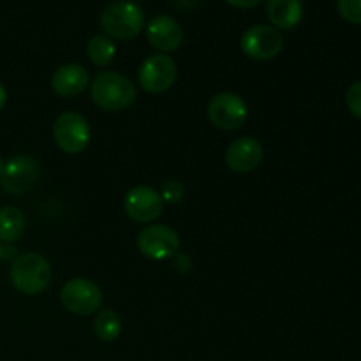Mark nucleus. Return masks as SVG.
Here are the masks:
<instances>
[{
    "label": "nucleus",
    "mask_w": 361,
    "mask_h": 361,
    "mask_svg": "<svg viewBox=\"0 0 361 361\" xmlns=\"http://www.w3.org/2000/svg\"><path fill=\"white\" fill-rule=\"evenodd\" d=\"M53 140L63 154H81V152L87 150L92 140L90 123L81 113H62L53 123Z\"/></svg>",
    "instance_id": "5"
},
{
    "label": "nucleus",
    "mask_w": 361,
    "mask_h": 361,
    "mask_svg": "<svg viewBox=\"0 0 361 361\" xmlns=\"http://www.w3.org/2000/svg\"><path fill=\"white\" fill-rule=\"evenodd\" d=\"M41 169L35 159L28 155H16V157L6 161L2 176H0V185L7 194L21 196L25 192H30L39 182Z\"/></svg>",
    "instance_id": "10"
},
{
    "label": "nucleus",
    "mask_w": 361,
    "mask_h": 361,
    "mask_svg": "<svg viewBox=\"0 0 361 361\" xmlns=\"http://www.w3.org/2000/svg\"><path fill=\"white\" fill-rule=\"evenodd\" d=\"M101 27L108 37L129 41L143 30L145 13L133 0H113L102 9Z\"/></svg>",
    "instance_id": "2"
},
{
    "label": "nucleus",
    "mask_w": 361,
    "mask_h": 361,
    "mask_svg": "<svg viewBox=\"0 0 361 361\" xmlns=\"http://www.w3.org/2000/svg\"><path fill=\"white\" fill-rule=\"evenodd\" d=\"M123 210L127 217L140 224H150L157 221L164 210V201H162L159 190L147 185H137L127 190L123 196Z\"/></svg>",
    "instance_id": "11"
},
{
    "label": "nucleus",
    "mask_w": 361,
    "mask_h": 361,
    "mask_svg": "<svg viewBox=\"0 0 361 361\" xmlns=\"http://www.w3.org/2000/svg\"><path fill=\"white\" fill-rule=\"evenodd\" d=\"M171 259H173V268H175L176 271H180V274H187V271L190 270V267H192L190 257L183 252H176Z\"/></svg>",
    "instance_id": "22"
},
{
    "label": "nucleus",
    "mask_w": 361,
    "mask_h": 361,
    "mask_svg": "<svg viewBox=\"0 0 361 361\" xmlns=\"http://www.w3.org/2000/svg\"><path fill=\"white\" fill-rule=\"evenodd\" d=\"M88 59L97 67H108L116 55L115 42L106 34H97L87 44Z\"/></svg>",
    "instance_id": "18"
},
{
    "label": "nucleus",
    "mask_w": 361,
    "mask_h": 361,
    "mask_svg": "<svg viewBox=\"0 0 361 361\" xmlns=\"http://www.w3.org/2000/svg\"><path fill=\"white\" fill-rule=\"evenodd\" d=\"M94 334L102 342H115L122 334V319L113 309H101L94 321Z\"/></svg>",
    "instance_id": "17"
},
{
    "label": "nucleus",
    "mask_w": 361,
    "mask_h": 361,
    "mask_svg": "<svg viewBox=\"0 0 361 361\" xmlns=\"http://www.w3.org/2000/svg\"><path fill=\"white\" fill-rule=\"evenodd\" d=\"M147 39L159 53H169L180 48L183 30L178 21L168 14H157L147 25Z\"/></svg>",
    "instance_id": "13"
},
{
    "label": "nucleus",
    "mask_w": 361,
    "mask_h": 361,
    "mask_svg": "<svg viewBox=\"0 0 361 361\" xmlns=\"http://www.w3.org/2000/svg\"><path fill=\"white\" fill-rule=\"evenodd\" d=\"M173 4H175V7L178 11H190L194 7H197L200 0H173Z\"/></svg>",
    "instance_id": "23"
},
{
    "label": "nucleus",
    "mask_w": 361,
    "mask_h": 361,
    "mask_svg": "<svg viewBox=\"0 0 361 361\" xmlns=\"http://www.w3.org/2000/svg\"><path fill=\"white\" fill-rule=\"evenodd\" d=\"M178 78L176 62L168 53H155L147 56L137 71V83L148 94H164Z\"/></svg>",
    "instance_id": "6"
},
{
    "label": "nucleus",
    "mask_w": 361,
    "mask_h": 361,
    "mask_svg": "<svg viewBox=\"0 0 361 361\" xmlns=\"http://www.w3.org/2000/svg\"><path fill=\"white\" fill-rule=\"evenodd\" d=\"M240 46L249 59L264 62V60L275 59L282 51L284 37L271 25H254L243 32Z\"/></svg>",
    "instance_id": "9"
},
{
    "label": "nucleus",
    "mask_w": 361,
    "mask_h": 361,
    "mask_svg": "<svg viewBox=\"0 0 361 361\" xmlns=\"http://www.w3.org/2000/svg\"><path fill=\"white\" fill-rule=\"evenodd\" d=\"M53 270L49 261L37 252L18 256L11 267V282L20 293L28 296L39 295L49 286Z\"/></svg>",
    "instance_id": "3"
},
{
    "label": "nucleus",
    "mask_w": 361,
    "mask_h": 361,
    "mask_svg": "<svg viewBox=\"0 0 361 361\" xmlns=\"http://www.w3.org/2000/svg\"><path fill=\"white\" fill-rule=\"evenodd\" d=\"M247 102L235 92H219L208 102V120L222 130H236L247 122Z\"/></svg>",
    "instance_id": "7"
},
{
    "label": "nucleus",
    "mask_w": 361,
    "mask_h": 361,
    "mask_svg": "<svg viewBox=\"0 0 361 361\" xmlns=\"http://www.w3.org/2000/svg\"><path fill=\"white\" fill-rule=\"evenodd\" d=\"M25 231V215L14 207L0 208V240L13 243L21 238Z\"/></svg>",
    "instance_id": "16"
},
{
    "label": "nucleus",
    "mask_w": 361,
    "mask_h": 361,
    "mask_svg": "<svg viewBox=\"0 0 361 361\" xmlns=\"http://www.w3.org/2000/svg\"><path fill=\"white\" fill-rule=\"evenodd\" d=\"M228 4L236 7H242V9H247V7H254L261 2V0H226Z\"/></svg>",
    "instance_id": "24"
},
{
    "label": "nucleus",
    "mask_w": 361,
    "mask_h": 361,
    "mask_svg": "<svg viewBox=\"0 0 361 361\" xmlns=\"http://www.w3.org/2000/svg\"><path fill=\"white\" fill-rule=\"evenodd\" d=\"M337 11L349 23L361 25V0H337Z\"/></svg>",
    "instance_id": "20"
},
{
    "label": "nucleus",
    "mask_w": 361,
    "mask_h": 361,
    "mask_svg": "<svg viewBox=\"0 0 361 361\" xmlns=\"http://www.w3.org/2000/svg\"><path fill=\"white\" fill-rule=\"evenodd\" d=\"M0 261H2V245H0Z\"/></svg>",
    "instance_id": "27"
},
{
    "label": "nucleus",
    "mask_w": 361,
    "mask_h": 361,
    "mask_svg": "<svg viewBox=\"0 0 361 361\" xmlns=\"http://www.w3.org/2000/svg\"><path fill=\"white\" fill-rule=\"evenodd\" d=\"M136 243L140 252L152 261L171 259L180 252L178 233L164 224H150L141 229Z\"/></svg>",
    "instance_id": "8"
},
{
    "label": "nucleus",
    "mask_w": 361,
    "mask_h": 361,
    "mask_svg": "<svg viewBox=\"0 0 361 361\" xmlns=\"http://www.w3.org/2000/svg\"><path fill=\"white\" fill-rule=\"evenodd\" d=\"M267 14L277 30L295 28L303 18L302 0H267Z\"/></svg>",
    "instance_id": "15"
},
{
    "label": "nucleus",
    "mask_w": 361,
    "mask_h": 361,
    "mask_svg": "<svg viewBox=\"0 0 361 361\" xmlns=\"http://www.w3.org/2000/svg\"><path fill=\"white\" fill-rule=\"evenodd\" d=\"M6 99H7L6 88H4V85L0 83V111H2V108L6 106Z\"/></svg>",
    "instance_id": "25"
},
{
    "label": "nucleus",
    "mask_w": 361,
    "mask_h": 361,
    "mask_svg": "<svg viewBox=\"0 0 361 361\" xmlns=\"http://www.w3.org/2000/svg\"><path fill=\"white\" fill-rule=\"evenodd\" d=\"M104 296L94 281L85 277H74L60 289V303L63 309L76 316H90L101 310Z\"/></svg>",
    "instance_id": "4"
},
{
    "label": "nucleus",
    "mask_w": 361,
    "mask_h": 361,
    "mask_svg": "<svg viewBox=\"0 0 361 361\" xmlns=\"http://www.w3.org/2000/svg\"><path fill=\"white\" fill-rule=\"evenodd\" d=\"M4 168H6V161H4V159L0 157V176H2V173H4Z\"/></svg>",
    "instance_id": "26"
},
{
    "label": "nucleus",
    "mask_w": 361,
    "mask_h": 361,
    "mask_svg": "<svg viewBox=\"0 0 361 361\" xmlns=\"http://www.w3.org/2000/svg\"><path fill=\"white\" fill-rule=\"evenodd\" d=\"M88 83H90V76L80 63H63L51 76L53 92L63 99L80 95L88 87Z\"/></svg>",
    "instance_id": "14"
},
{
    "label": "nucleus",
    "mask_w": 361,
    "mask_h": 361,
    "mask_svg": "<svg viewBox=\"0 0 361 361\" xmlns=\"http://www.w3.org/2000/svg\"><path fill=\"white\" fill-rule=\"evenodd\" d=\"M264 148L259 140L252 136H242L233 141L226 150V164L235 173H250L261 164Z\"/></svg>",
    "instance_id": "12"
},
{
    "label": "nucleus",
    "mask_w": 361,
    "mask_h": 361,
    "mask_svg": "<svg viewBox=\"0 0 361 361\" xmlns=\"http://www.w3.org/2000/svg\"><path fill=\"white\" fill-rule=\"evenodd\" d=\"M159 194H161L164 203L178 204L180 201L183 200V196H185V187H183V183L178 182V180H168V182L162 183Z\"/></svg>",
    "instance_id": "19"
},
{
    "label": "nucleus",
    "mask_w": 361,
    "mask_h": 361,
    "mask_svg": "<svg viewBox=\"0 0 361 361\" xmlns=\"http://www.w3.org/2000/svg\"><path fill=\"white\" fill-rule=\"evenodd\" d=\"M345 104H348V109L351 111V115L361 120V81H356V83H353L348 88Z\"/></svg>",
    "instance_id": "21"
},
{
    "label": "nucleus",
    "mask_w": 361,
    "mask_h": 361,
    "mask_svg": "<svg viewBox=\"0 0 361 361\" xmlns=\"http://www.w3.org/2000/svg\"><path fill=\"white\" fill-rule=\"evenodd\" d=\"M90 97L95 106L104 111H126L136 102V85L126 74L104 71L90 83Z\"/></svg>",
    "instance_id": "1"
}]
</instances>
